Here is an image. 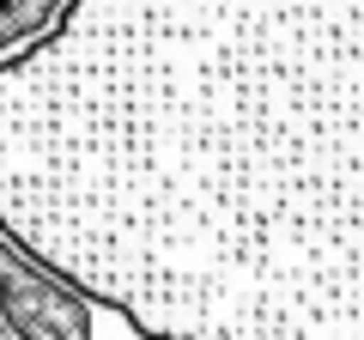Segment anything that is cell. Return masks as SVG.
<instances>
[{
  "instance_id": "cell-1",
  "label": "cell",
  "mask_w": 364,
  "mask_h": 340,
  "mask_svg": "<svg viewBox=\"0 0 364 340\" xmlns=\"http://www.w3.org/2000/svg\"><path fill=\"white\" fill-rule=\"evenodd\" d=\"M0 322L13 340H97L91 292L13 231H0Z\"/></svg>"
},
{
  "instance_id": "cell-2",
  "label": "cell",
  "mask_w": 364,
  "mask_h": 340,
  "mask_svg": "<svg viewBox=\"0 0 364 340\" xmlns=\"http://www.w3.org/2000/svg\"><path fill=\"white\" fill-rule=\"evenodd\" d=\"M55 13H67V0H0V55H13L31 37H43Z\"/></svg>"
}]
</instances>
